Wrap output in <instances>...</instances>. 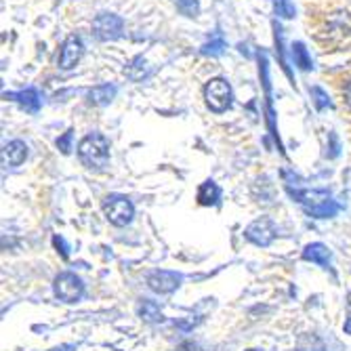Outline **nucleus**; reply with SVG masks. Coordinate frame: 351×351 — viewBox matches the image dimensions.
Segmentation results:
<instances>
[{"mask_svg": "<svg viewBox=\"0 0 351 351\" xmlns=\"http://www.w3.org/2000/svg\"><path fill=\"white\" fill-rule=\"evenodd\" d=\"M219 200H221V187L213 179H206L198 189V202L202 206H217Z\"/></svg>", "mask_w": 351, "mask_h": 351, "instance_id": "nucleus-15", "label": "nucleus"}, {"mask_svg": "<svg viewBox=\"0 0 351 351\" xmlns=\"http://www.w3.org/2000/svg\"><path fill=\"white\" fill-rule=\"evenodd\" d=\"M343 95H345V104L351 108V80L345 84V88H343Z\"/></svg>", "mask_w": 351, "mask_h": 351, "instance_id": "nucleus-26", "label": "nucleus"}, {"mask_svg": "<svg viewBox=\"0 0 351 351\" xmlns=\"http://www.w3.org/2000/svg\"><path fill=\"white\" fill-rule=\"evenodd\" d=\"M173 3L177 5V9H179L185 17H198V13H200L198 0H173Z\"/></svg>", "mask_w": 351, "mask_h": 351, "instance_id": "nucleus-22", "label": "nucleus"}, {"mask_svg": "<svg viewBox=\"0 0 351 351\" xmlns=\"http://www.w3.org/2000/svg\"><path fill=\"white\" fill-rule=\"evenodd\" d=\"M276 236H278V228L269 217L254 219L244 230V238L248 242H252L254 246H261V248H267L276 240Z\"/></svg>", "mask_w": 351, "mask_h": 351, "instance_id": "nucleus-6", "label": "nucleus"}, {"mask_svg": "<svg viewBox=\"0 0 351 351\" xmlns=\"http://www.w3.org/2000/svg\"><path fill=\"white\" fill-rule=\"evenodd\" d=\"M53 246L61 252V257H63V259H70V246H68V242L63 240L61 236H57V234L53 236Z\"/></svg>", "mask_w": 351, "mask_h": 351, "instance_id": "nucleus-24", "label": "nucleus"}, {"mask_svg": "<svg viewBox=\"0 0 351 351\" xmlns=\"http://www.w3.org/2000/svg\"><path fill=\"white\" fill-rule=\"evenodd\" d=\"M246 351H261V349H246Z\"/></svg>", "mask_w": 351, "mask_h": 351, "instance_id": "nucleus-29", "label": "nucleus"}, {"mask_svg": "<svg viewBox=\"0 0 351 351\" xmlns=\"http://www.w3.org/2000/svg\"><path fill=\"white\" fill-rule=\"evenodd\" d=\"M101 210H104L106 219L112 223V226H116V228H126L133 221V217H135L133 202L126 196H122V194L106 196V200L101 204Z\"/></svg>", "mask_w": 351, "mask_h": 351, "instance_id": "nucleus-4", "label": "nucleus"}, {"mask_svg": "<svg viewBox=\"0 0 351 351\" xmlns=\"http://www.w3.org/2000/svg\"><path fill=\"white\" fill-rule=\"evenodd\" d=\"M274 11L280 19H293L297 15L293 0H274Z\"/></svg>", "mask_w": 351, "mask_h": 351, "instance_id": "nucleus-21", "label": "nucleus"}, {"mask_svg": "<svg viewBox=\"0 0 351 351\" xmlns=\"http://www.w3.org/2000/svg\"><path fill=\"white\" fill-rule=\"evenodd\" d=\"M72 139H74V129H68L61 137H57V149L63 156H68L72 152Z\"/></svg>", "mask_w": 351, "mask_h": 351, "instance_id": "nucleus-23", "label": "nucleus"}, {"mask_svg": "<svg viewBox=\"0 0 351 351\" xmlns=\"http://www.w3.org/2000/svg\"><path fill=\"white\" fill-rule=\"evenodd\" d=\"M274 38H276V53L280 57V66L284 70V74L289 76V80H293V74L289 70V63H286V57H284V36H282V27L278 23H274Z\"/></svg>", "mask_w": 351, "mask_h": 351, "instance_id": "nucleus-19", "label": "nucleus"}, {"mask_svg": "<svg viewBox=\"0 0 351 351\" xmlns=\"http://www.w3.org/2000/svg\"><path fill=\"white\" fill-rule=\"evenodd\" d=\"M27 145L19 139H13L9 141L5 147H3V167L5 169H17L21 167L25 160H27Z\"/></svg>", "mask_w": 351, "mask_h": 351, "instance_id": "nucleus-12", "label": "nucleus"}, {"mask_svg": "<svg viewBox=\"0 0 351 351\" xmlns=\"http://www.w3.org/2000/svg\"><path fill=\"white\" fill-rule=\"evenodd\" d=\"M177 351H198V345L194 343V341H185V343H181L179 345V349Z\"/></svg>", "mask_w": 351, "mask_h": 351, "instance_id": "nucleus-25", "label": "nucleus"}, {"mask_svg": "<svg viewBox=\"0 0 351 351\" xmlns=\"http://www.w3.org/2000/svg\"><path fill=\"white\" fill-rule=\"evenodd\" d=\"M347 309H349V320H347V324H345V330L351 332V293H349V297H347Z\"/></svg>", "mask_w": 351, "mask_h": 351, "instance_id": "nucleus-27", "label": "nucleus"}, {"mask_svg": "<svg viewBox=\"0 0 351 351\" xmlns=\"http://www.w3.org/2000/svg\"><path fill=\"white\" fill-rule=\"evenodd\" d=\"M297 351H326V345L315 332H305L297 341Z\"/></svg>", "mask_w": 351, "mask_h": 351, "instance_id": "nucleus-18", "label": "nucleus"}, {"mask_svg": "<svg viewBox=\"0 0 351 351\" xmlns=\"http://www.w3.org/2000/svg\"><path fill=\"white\" fill-rule=\"evenodd\" d=\"M5 99H11L15 104H19L27 114H38L40 108H43V97L36 88H23V90H17V93H5Z\"/></svg>", "mask_w": 351, "mask_h": 351, "instance_id": "nucleus-10", "label": "nucleus"}, {"mask_svg": "<svg viewBox=\"0 0 351 351\" xmlns=\"http://www.w3.org/2000/svg\"><path fill=\"white\" fill-rule=\"evenodd\" d=\"M204 101L208 106L210 112L215 114H223L232 108L234 101V90L232 84L226 78H213L206 82L204 86Z\"/></svg>", "mask_w": 351, "mask_h": 351, "instance_id": "nucleus-3", "label": "nucleus"}, {"mask_svg": "<svg viewBox=\"0 0 351 351\" xmlns=\"http://www.w3.org/2000/svg\"><path fill=\"white\" fill-rule=\"evenodd\" d=\"M226 49H228L226 38H223L221 32H215V34L200 47V53L206 57H221L223 53H226Z\"/></svg>", "mask_w": 351, "mask_h": 351, "instance_id": "nucleus-16", "label": "nucleus"}, {"mask_svg": "<svg viewBox=\"0 0 351 351\" xmlns=\"http://www.w3.org/2000/svg\"><path fill=\"white\" fill-rule=\"evenodd\" d=\"M49 351H76V347L74 345H59V347H53Z\"/></svg>", "mask_w": 351, "mask_h": 351, "instance_id": "nucleus-28", "label": "nucleus"}, {"mask_svg": "<svg viewBox=\"0 0 351 351\" xmlns=\"http://www.w3.org/2000/svg\"><path fill=\"white\" fill-rule=\"evenodd\" d=\"M78 158L93 173L106 171L110 167V141L101 133H88L78 145Z\"/></svg>", "mask_w": 351, "mask_h": 351, "instance_id": "nucleus-2", "label": "nucleus"}, {"mask_svg": "<svg viewBox=\"0 0 351 351\" xmlns=\"http://www.w3.org/2000/svg\"><path fill=\"white\" fill-rule=\"evenodd\" d=\"M137 315L141 317L143 322L147 324H158L165 320V313H162V307L158 305L156 301L152 299H143L139 305H137Z\"/></svg>", "mask_w": 351, "mask_h": 351, "instance_id": "nucleus-14", "label": "nucleus"}, {"mask_svg": "<svg viewBox=\"0 0 351 351\" xmlns=\"http://www.w3.org/2000/svg\"><path fill=\"white\" fill-rule=\"evenodd\" d=\"M309 93H311V99H313V106H315L317 112H324V110H332L335 108L332 101H330V97H328V95L320 86H311Z\"/></svg>", "mask_w": 351, "mask_h": 351, "instance_id": "nucleus-20", "label": "nucleus"}, {"mask_svg": "<svg viewBox=\"0 0 351 351\" xmlns=\"http://www.w3.org/2000/svg\"><path fill=\"white\" fill-rule=\"evenodd\" d=\"M53 295L63 303H78L84 295V282L74 271H61L53 280Z\"/></svg>", "mask_w": 351, "mask_h": 351, "instance_id": "nucleus-5", "label": "nucleus"}, {"mask_svg": "<svg viewBox=\"0 0 351 351\" xmlns=\"http://www.w3.org/2000/svg\"><path fill=\"white\" fill-rule=\"evenodd\" d=\"M303 261L307 263H315L320 265L322 269H330L332 263V252L326 244L322 242H311L303 248Z\"/></svg>", "mask_w": 351, "mask_h": 351, "instance_id": "nucleus-11", "label": "nucleus"}, {"mask_svg": "<svg viewBox=\"0 0 351 351\" xmlns=\"http://www.w3.org/2000/svg\"><path fill=\"white\" fill-rule=\"evenodd\" d=\"M181 282H183L181 274L169 271V269H156V271H152L147 276V286L154 293H158V295H171V293H175L181 286Z\"/></svg>", "mask_w": 351, "mask_h": 351, "instance_id": "nucleus-8", "label": "nucleus"}, {"mask_svg": "<svg viewBox=\"0 0 351 351\" xmlns=\"http://www.w3.org/2000/svg\"><path fill=\"white\" fill-rule=\"evenodd\" d=\"M291 53H293V59H295V66H299V70H303V72L313 70V59H311V55H309V51L305 49L303 43H295Z\"/></svg>", "mask_w": 351, "mask_h": 351, "instance_id": "nucleus-17", "label": "nucleus"}, {"mask_svg": "<svg viewBox=\"0 0 351 351\" xmlns=\"http://www.w3.org/2000/svg\"><path fill=\"white\" fill-rule=\"evenodd\" d=\"M82 53H84V45L82 40L72 34L63 40L61 49H59V57H57V66L61 70H74L78 66V61L82 59Z\"/></svg>", "mask_w": 351, "mask_h": 351, "instance_id": "nucleus-9", "label": "nucleus"}, {"mask_svg": "<svg viewBox=\"0 0 351 351\" xmlns=\"http://www.w3.org/2000/svg\"><path fill=\"white\" fill-rule=\"evenodd\" d=\"M114 97H116V86L114 84H99V86H93L86 93V101L90 106H97V108H104V106L112 104Z\"/></svg>", "mask_w": 351, "mask_h": 351, "instance_id": "nucleus-13", "label": "nucleus"}, {"mask_svg": "<svg viewBox=\"0 0 351 351\" xmlns=\"http://www.w3.org/2000/svg\"><path fill=\"white\" fill-rule=\"evenodd\" d=\"M124 21L116 13H99L93 19V36L101 43H112L122 36Z\"/></svg>", "mask_w": 351, "mask_h": 351, "instance_id": "nucleus-7", "label": "nucleus"}, {"mask_svg": "<svg viewBox=\"0 0 351 351\" xmlns=\"http://www.w3.org/2000/svg\"><path fill=\"white\" fill-rule=\"evenodd\" d=\"M289 194L313 219H332L341 210L337 200H332V196L324 189H293V187H289Z\"/></svg>", "mask_w": 351, "mask_h": 351, "instance_id": "nucleus-1", "label": "nucleus"}]
</instances>
